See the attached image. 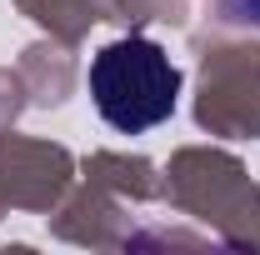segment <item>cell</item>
I'll use <instances>...</instances> for the list:
<instances>
[{
	"instance_id": "6da1fadb",
	"label": "cell",
	"mask_w": 260,
	"mask_h": 255,
	"mask_svg": "<svg viewBox=\"0 0 260 255\" xmlns=\"http://www.w3.org/2000/svg\"><path fill=\"white\" fill-rule=\"evenodd\" d=\"M90 100H95L105 125L140 135V130H155L160 120L175 115L180 70L155 40L125 35V40H110L90 60Z\"/></svg>"
},
{
	"instance_id": "7a4b0ae2",
	"label": "cell",
	"mask_w": 260,
	"mask_h": 255,
	"mask_svg": "<svg viewBox=\"0 0 260 255\" xmlns=\"http://www.w3.org/2000/svg\"><path fill=\"white\" fill-rule=\"evenodd\" d=\"M220 15L235 20V25H260V0H215Z\"/></svg>"
}]
</instances>
